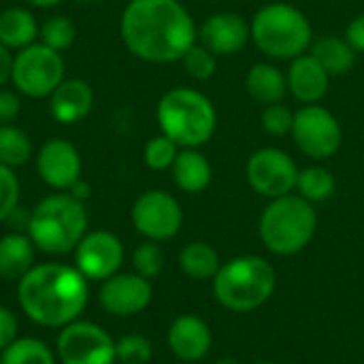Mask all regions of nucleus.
I'll return each mask as SVG.
<instances>
[{"label":"nucleus","instance_id":"nucleus-1","mask_svg":"<svg viewBox=\"0 0 364 364\" xmlns=\"http://www.w3.org/2000/svg\"><path fill=\"white\" fill-rule=\"evenodd\" d=\"M119 32L132 55L154 64L181 60L198 38L194 17L179 0H130Z\"/></svg>","mask_w":364,"mask_h":364},{"label":"nucleus","instance_id":"nucleus-2","mask_svg":"<svg viewBox=\"0 0 364 364\" xmlns=\"http://www.w3.org/2000/svg\"><path fill=\"white\" fill-rule=\"evenodd\" d=\"M87 279L77 267L47 262L32 267L17 282L21 311L47 328H64L87 307Z\"/></svg>","mask_w":364,"mask_h":364},{"label":"nucleus","instance_id":"nucleus-3","mask_svg":"<svg viewBox=\"0 0 364 364\" xmlns=\"http://www.w3.org/2000/svg\"><path fill=\"white\" fill-rule=\"evenodd\" d=\"M87 232V211L68 192L45 196L28 218V237L45 254L73 252Z\"/></svg>","mask_w":364,"mask_h":364},{"label":"nucleus","instance_id":"nucleus-4","mask_svg":"<svg viewBox=\"0 0 364 364\" xmlns=\"http://www.w3.org/2000/svg\"><path fill=\"white\" fill-rule=\"evenodd\" d=\"M156 117L162 134L173 139L183 149H198L209 143L218 126L213 102L203 92L192 87L168 90L158 102Z\"/></svg>","mask_w":364,"mask_h":364},{"label":"nucleus","instance_id":"nucleus-5","mask_svg":"<svg viewBox=\"0 0 364 364\" xmlns=\"http://www.w3.org/2000/svg\"><path fill=\"white\" fill-rule=\"evenodd\" d=\"M250 30L256 47L275 60H294L309 51L314 43L307 15L288 2L264 4L252 17Z\"/></svg>","mask_w":364,"mask_h":364},{"label":"nucleus","instance_id":"nucleus-6","mask_svg":"<svg viewBox=\"0 0 364 364\" xmlns=\"http://www.w3.org/2000/svg\"><path fill=\"white\" fill-rule=\"evenodd\" d=\"M277 273L260 256H239L220 267L213 292L222 307L247 314L262 307L275 292Z\"/></svg>","mask_w":364,"mask_h":364},{"label":"nucleus","instance_id":"nucleus-7","mask_svg":"<svg viewBox=\"0 0 364 364\" xmlns=\"http://www.w3.org/2000/svg\"><path fill=\"white\" fill-rule=\"evenodd\" d=\"M316 228L318 213L314 203L294 194L273 198L260 215V239L277 256L303 252L311 243Z\"/></svg>","mask_w":364,"mask_h":364},{"label":"nucleus","instance_id":"nucleus-8","mask_svg":"<svg viewBox=\"0 0 364 364\" xmlns=\"http://www.w3.org/2000/svg\"><path fill=\"white\" fill-rule=\"evenodd\" d=\"M11 81L17 92L30 98L51 96L64 81V58L43 43H32L13 55Z\"/></svg>","mask_w":364,"mask_h":364},{"label":"nucleus","instance_id":"nucleus-9","mask_svg":"<svg viewBox=\"0 0 364 364\" xmlns=\"http://www.w3.org/2000/svg\"><path fill=\"white\" fill-rule=\"evenodd\" d=\"M294 145L314 160H328L341 147L339 119L320 105H305L294 113V126L290 132Z\"/></svg>","mask_w":364,"mask_h":364},{"label":"nucleus","instance_id":"nucleus-10","mask_svg":"<svg viewBox=\"0 0 364 364\" xmlns=\"http://www.w3.org/2000/svg\"><path fill=\"white\" fill-rule=\"evenodd\" d=\"M55 352L62 364H115L117 360L113 337L98 324L81 320L60 331Z\"/></svg>","mask_w":364,"mask_h":364},{"label":"nucleus","instance_id":"nucleus-11","mask_svg":"<svg viewBox=\"0 0 364 364\" xmlns=\"http://www.w3.org/2000/svg\"><path fill=\"white\" fill-rule=\"evenodd\" d=\"M250 188L264 198H279L296 190L299 168L290 154L277 147H262L254 151L245 166Z\"/></svg>","mask_w":364,"mask_h":364},{"label":"nucleus","instance_id":"nucleus-12","mask_svg":"<svg viewBox=\"0 0 364 364\" xmlns=\"http://www.w3.org/2000/svg\"><path fill=\"white\" fill-rule=\"evenodd\" d=\"M132 224L149 241L173 239L183 224V211L175 196L162 190L143 192L132 205Z\"/></svg>","mask_w":364,"mask_h":364},{"label":"nucleus","instance_id":"nucleus-13","mask_svg":"<svg viewBox=\"0 0 364 364\" xmlns=\"http://www.w3.org/2000/svg\"><path fill=\"white\" fill-rule=\"evenodd\" d=\"M124 262V245L109 230L85 232L75 247V264L85 279L105 282L119 271Z\"/></svg>","mask_w":364,"mask_h":364},{"label":"nucleus","instance_id":"nucleus-14","mask_svg":"<svg viewBox=\"0 0 364 364\" xmlns=\"http://www.w3.org/2000/svg\"><path fill=\"white\" fill-rule=\"evenodd\" d=\"M100 305L107 314L128 318L149 307L154 290L139 273H115L100 286Z\"/></svg>","mask_w":364,"mask_h":364},{"label":"nucleus","instance_id":"nucleus-15","mask_svg":"<svg viewBox=\"0 0 364 364\" xmlns=\"http://www.w3.org/2000/svg\"><path fill=\"white\" fill-rule=\"evenodd\" d=\"M36 171L49 188L66 192L81 179V156L73 143L51 139L36 154Z\"/></svg>","mask_w":364,"mask_h":364},{"label":"nucleus","instance_id":"nucleus-16","mask_svg":"<svg viewBox=\"0 0 364 364\" xmlns=\"http://www.w3.org/2000/svg\"><path fill=\"white\" fill-rule=\"evenodd\" d=\"M250 38V23L232 11L209 15L198 30L200 45H205L215 55H235L247 45Z\"/></svg>","mask_w":364,"mask_h":364},{"label":"nucleus","instance_id":"nucleus-17","mask_svg":"<svg viewBox=\"0 0 364 364\" xmlns=\"http://www.w3.org/2000/svg\"><path fill=\"white\" fill-rule=\"evenodd\" d=\"M211 328L198 316L186 314L173 320L168 328V348L181 363H198L211 350Z\"/></svg>","mask_w":364,"mask_h":364},{"label":"nucleus","instance_id":"nucleus-18","mask_svg":"<svg viewBox=\"0 0 364 364\" xmlns=\"http://www.w3.org/2000/svg\"><path fill=\"white\" fill-rule=\"evenodd\" d=\"M286 81H288V92L299 102L318 105L328 92L331 75L311 53H303L292 60Z\"/></svg>","mask_w":364,"mask_h":364},{"label":"nucleus","instance_id":"nucleus-19","mask_svg":"<svg viewBox=\"0 0 364 364\" xmlns=\"http://www.w3.org/2000/svg\"><path fill=\"white\" fill-rule=\"evenodd\" d=\"M94 107V90L83 79H64L49 96V111L60 124H77Z\"/></svg>","mask_w":364,"mask_h":364},{"label":"nucleus","instance_id":"nucleus-20","mask_svg":"<svg viewBox=\"0 0 364 364\" xmlns=\"http://www.w3.org/2000/svg\"><path fill=\"white\" fill-rule=\"evenodd\" d=\"M171 171H173V179H175L177 188L188 194L205 192L213 177L211 162L207 160V156L200 154L198 149H190V147L179 149Z\"/></svg>","mask_w":364,"mask_h":364},{"label":"nucleus","instance_id":"nucleus-21","mask_svg":"<svg viewBox=\"0 0 364 364\" xmlns=\"http://www.w3.org/2000/svg\"><path fill=\"white\" fill-rule=\"evenodd\" d=\"M34 243L28 235L11 232L0 239V277L19 282L34 264Z\"/></svg>","mask_w":364,"mask_h":364},{"label":"nucleus","instance_id":"nucleus-22","mask_svg":"<svg viewBox=\"0 0 364 364\" xmlns=\"http://www.w3.org/2000/svg\"><path fill=\"white\" fill-rule=\"evenodd\" d=\"M245 87H247V94L260 102V105H275V102H282V98L286 96L288 92V81H286V75L273 66V64H254L245 77Z\"/></svg>","mask_w":364,"mask_h":364},{"label":"nucleus","instance_id":"nucleus-23","mask_svg":"<svg viewBox=\"0 0 364 364\" xmlns=\"http://www.w3.org/2000/svg\"><path fill=\"white\" fill-rule=\"evenodd\" d=\"M38 36V26L28 9L11 6L0 13V43L9 49H23Z\"/></svg>","mask_w":364,"mask_h":364},{"label":"nucleus","instance_id":"nucleus-24","mask_svg":"<svg viewBox=\"0 0 364 364\" xmlns=\"http://www.w3.org/2000/svg\"><path fill=\"white\" fill-rule=\"evenodd\" d=\"M309 53L324 66L331 77L346 75L356 62V51L341 36H320L311 43Z\"/></svg>","mask_w":364,"mask_h":364},{"label":"nucleus","instance_id":"nucleus-25","mask_svg":"<svg viewBox=\"0 0 364 364\" xmlns=\"http://www.w3.org/2000/svg\"><path fill=\"white\" fill-rule=\"evenodd\" d=\"M179 267L188 277L205 282V279H213L218 275L222 262H220L218 252L209 243L192 241L179 252Z\"/></svg>","mask_w":364,"mask_h":364},{"label":"nucleus","instance_id":"nucleus-26","mask_svg":"<svg viewBox=\"0 0 364 364\" xmlns=\"http://www.w3.org/2000/svg\"><path fill=\"white\" fill-rule=\"evenodd\" d=\"M30 158H32L30 136L13 124H0V164L15 168L26 164Z\"/></svg>","mask_w":364,"mask_h":364},{"label":"nucleus","instance_id":"nucleus-27","mask_svg":"<svg viewBox=\"0 0 364 364\" xmlns=\"http://www.w3.org/2000/svg\"><path fill=\"white\" fill-rule=\"evenodd\" d=\"M2 364H55V356L41 339L21 337L2 350Z\"/></svg>","mask_w":364,"mask_h":364},{"label":"nucleus","instance_id":"nucleus-28","mask_svg":"<svg viewBox=\"0 0 364 364\" xmlns=\"http://www.w3.org/2000/svg\"><path fill=\"white\" fill-rule=\"evenodd\" d=\"M296 190L299 196H303L309 203H322L335 192V177L324 166H307L299 171L296 177Z\"/></svg>","mask_w":364,"mask_h":364},{"label":"nucleus","instance_id":"nucleus-29","mask_svg":"<svg viewBox=\"0 0 364 364\" xmlns=\"http://www.w3.org/2000/svg\"><path fill=\"white\" fill-rule=\"evenodd\" d=\"M38 36H41L43 45H47V47H51V49L62 53L64 49H68L75 43L77 28H75V23L68 17L55 15V17H49L38 28Z\"/></svg>","mask_w":364,"mask_h":364},{"label":"nucleus","instance_id":"nucleus-30","mask_svg":"<svg viewBox=\"0 0 364 364\" xmlns=\"http://www.w3.org/2000/svg\"><path fill=\"white\" fill-rule=\"evenodd\" d=\"M177 154H179V145L166 134H160L147 141L143 149V160L151 171H166L173 166Z\"/></svg>","mask_w":364,"mask_h":364},{"label":"nucleus","instance_id":"nucleus-31","mask_svg":"<svg viewBox=\"0 0 364 364\" xmlns=\"http://www.w3.org/2000/svg\"><path fill=\"white\" fill-rule=\"evenodd\" d=\"M215 58H218V55L211 53L205 45L194 43V45L186 51V55L181 58V62H183L186 73H188L192 79H196V81H207V79H211V77L215 75V68H218Z\"/></svg>","mask_w":364,"mask_h":364},{"label":"nucleus","instance_id":"nucleus-32","mask_svg":"<svg viewBox=\"0 0 364 364\" xmlns=\"http://www.w3.org/2000/svg\"><path fill=\"white\" fill-rule=\"evenodd\" d=\"M132 264L141 277H145V279L158 277L164 269V252L158 245V241L147 239L145 243H141L132 254Z\"/></svg>","mask_w":364,"mask_h":364},{"label":"nucleus","instance_id":"nucleus-33","mask_svg":"<svg viewBox=\"0 0 364 364\" xmlns=\"http://www.w3.org/2000/svg\"><path fill=\"white\" fill-rule=\"evenodd\" d=\"M117 360L122 364H147L154 356L151 343L143 335H126L115 343Z\"/></svg>","mask_w":364,"mask_h":364},{"label":"nucleus","instance_id":"nucleus-34","mask_svg":"<svg viewBox=\"0 0 364 364\" xmlns=\"http://www.w3.org/2000/svg\"><path fill=\"white\" fill-rule=\"evenodd\" d=\"M262 128L273 134V136H286L292 132V126H294V113L282 105V102H275V105H267L264 111H262Z\"/></svg>","mask_w":364,"mask_h":364},{"label":"nucleus","instance_id":"nucleus-35","mask_svg":"<svg viewBox=\"0 0 364 364\" xmlns=\"http://www.w3.org/2000/svg\"><path fill=\"white\" fill-rule=\"evenodd\" d=\"M19 203V179L11 166L0 164V222L9 220Z\"/></svg>","mask_w":364,"mask_h":364},{"label":"nucleus","instance_id":"nucleus-36","mask_svg":"<svg viewBox=\"0 0 364 364\" xmlns=\"http://www.w3.org/2000/svg\"><path fill=\"white\" fill-rule=\"evenodd\" d=\"M17 339V318L11 309L0 305V352Z\"/></svg>","mask_w":364,"mask_h":364},{"label":"nucleus","instance_id":"nucleus-37","mask_svg":"<svg viewBox=\"0 0 364 364\" xmlns=\"http://www.w3.org/2000/svg\"><path fill=\"white\" fill-rule=\"evenodd\" d=\"M21 111V100L15 92L0 90V124H11Z\"/></svg>","mask_w":364,"mask_h":364},{"label":"nucleus","instance_id":"nucleus-38","mask_svg":"<svg viewBox=\"0 0 364 364\" xmlns=\"http://www.w3.org/2000/svg\"><path fill=\"white\" fill-rule=\"evenodd\" d=\"M346 41L352 45L356 53H364V13L356 15L346 30Z\"/></svg>","mask_w":364,"mask_h":364},{"label":"nucleus","instance_id":"nucleus-39","mask_svg":"<svg viewBox=\"0 0 364 364\" xmlns=\"http://www.w3.org/2000/svg\"><path fill=\"white\" fill-rule=\"evenodd\" d=\"M11 68H13V53L9 47L0 43V85L11 81Z\"/></svg>","mask_w":364,"mask_h":364},{"label":"nucleus","instance_id":"nucleus-40","mask_svg":"<svg viewBox=\"0 0 364 364\" xmlns=\"http://www.w3.org/2000/svg\"><path fill=\"white\" fill-rule=\"evenodd\" d=\"M66 192H68L73 198L81 200V203H83V200H87V198H90V194H92V190H90V183H85V181H81V179H79V181H75V183H73V186H70Z\"/></svg>","mask_w":364,"mask_h":364},{"label":"nucleus","instance_id":"nucleus-41","mask_svg":"<svg viewBox=\"0 0 364 364\" xmlns=\"http://www.w3.org/2000/svg\"><path fill=\"white\" fill-rule=\"evenodd\" d=\"M30 4H34V6H41V9H49V6H55V4H60L62 0H28Z\"/></svg>","mask_w":364,"mask_h":364},{"label":"nucleus","instance_id":"nucleus-42","mask_svg":"<svg viewBox=\"0 0 364 364\" xmlns=\"http://www.w3.org/2000/svg\"><path fill=\"white\" fill-rule=\"evenodd\" d=\"M77 2H94V0H77Z\"/></svg>","mask_w":364,"mask_h":364},{"label":"nucleus","instance_id":"nucleus-43","mask_svg":"<svg viewBox=\"0 0 364 364\" xmlns=\"http://www.w3.org/2000/svg\"><path fill=\"white\" fill-rule=\"evenodd\" d=\"M258 364H277V363H258Z\"/></svg>","mask_w":364,"mask_h":364},{"label":"nucleus","instance_id":"nucleus-44","mask_svg":"<svg viewBox=\"0 0 364 364\" xmlns=\"http://www.w3.org/2000/svg\"><path fill=\"white\" fill-rule=\"evenodd\" d=\"M0 364H2V352H0Z\"/></svg>","mask_w":364,"mask_h":364},{"label":"nucleus","instance_id":"nucleus-45","mask_svg":"<svg viewBox=\"0 0 364 364\" xmlns=\"http://www.w3.org/2000/svg\"><path fill=\"white\" fill-rule=\"evenodd\" d=\"M179 364H188V363H179Z\"/></svg>","mask_w":364,"mask_h":364}]
</instances>
